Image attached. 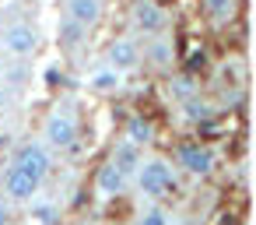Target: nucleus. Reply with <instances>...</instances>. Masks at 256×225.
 I'll return each instance as SVG.
<instances>
[{"mask_svg":"<svg viewBox=\"0 0 256 225\" xmlns=\"http://www.w3.org/2000/svg\"><path fill=\"white\" fill-rule=\"evenodd\" d=\"M134 179H137V186H140V193L148 200H162L165 193L176 190V172H172V165L165 158H144L137 165Z\"/></svg>","mask_w":256,"mask_h":225,"instance_id":"f257e3e1","label":"nucleus"},{"mask_svg":"<svg viewBox=\"0 0 256 225\" xmlns=\"http://www.w3.org/2000/svg\"><path fill=\"white\" fill-rule=\"evenodd\" d=\"M78 116L74 113H67V109H56V113H50L46 116V123H42V144L50 148V151H67L74 141H78Z\"/></svg>","mask_w":256,"mask_h":225,"instance_id":"f03ea898","label":"nucleus"},{"mask_svg":"<svg viewBox=\"0 0 256 225\" xmlns=\"http://www.w3.org/2000/svg\"><path fill=\"white\" fill-rule=\"evenodd\" d=\"M130 25L140 36H158V32L168 29V15L158 0H134L130 4Z\"/></svg>","mask_w":256,"mask_h":225,"instance_id":"7ed1b4c3","label":"nucleus"},{"mask_svg":"<svg viewBox=\"0 0 256 225\" xmlns=\"http://www.w3.org/2000/svg\"><path fill=\"white\" fill-rule=\"evenodd\" d=\"M4 50L11 57H32L39 50V29L32 22H11L4 29Z\"/></svg>","mask_w":256,"mask_h":225,"instance_id":"20e7f679","label":"nucleus"},{"mask_svg":"<svg viewBox=\"0 0 256 225\" xmlns=\"http://www.w3.org/2000/svg\"><path fill=\"white\" fill-rule=\"evenodd\" d=\"M18 169H25V172H32L36 179H46V172H50V165H53V158H50V148L42 144V141H25L18 151H14V158H11Z\"/></svg>","mask_w":256,"mask_h":225,"instance_id":"39448f33","label":"nucleus"},{"mask_svg":"<svg viewBox=\"0 0 256 225\" xmlns=\"http://www.w3.org/2000/svg\"><path fill=\"white\" fill-rule=\"evenodd\" d=\"M39 186H42V179H36L32 172L18 169L14 162L8 165V172H4V193H8V200L25 204L28 197H36V193H39Z\"/></svg>","mask_w":256,"mask_h":225,"instance_id":"423d86ee","label":"nucleus"},{"mask_svg":"<svg viewBox=\"0 0 256 225\" xmlns=\"http://www.w3.org/2000/svg\"><path fill=\"white\" fill-rule=\"evenodd\" d=\"M106 64L116 67L120 74L137 71V67H140V43H137V39H116V43H109V50H106Z\"/></svg>","mask_w":256,"mask_h":225,"instance_id":"0eeeda50","label":"nucleus"},{"mask_svg":"<svg viewBox=\"0 0 256 225\" xmlns=\"http://www.w3.org/2000/svg\"><path fill=\"white\" fill-rule=\"evenodd\" d=\"M176 165L186 169L190 176H210V169H214V151L204 148V144H182V148L176 151Z\"/></svg>","mask_w":256,"mask_h":225,"instance_id":"6e6552de","label":"nucleus"},{"mask_svg":"<svg viewBox=\"0 0 256 225\" xmlns=\"http://www.w3.org/2000/svg\"><path fill=\"white\" fill-rule=\"evenodd\" d=\"M126 183H130V176H126L116 162H106V165H98V172H95V193H98L102 200L120 197V193L126 190Z\"/></svg>","mask_w":256,"mask_h":225,"instance_id":"1a4fd4ad","label":"nucleus"},{"mask_svg":"<svg viewBox=\"0 0 256 225\" xmlns=\"http://www.w3.org/2000/svg\"><path fill=\"white\" fill-rule=\"evenodd\" d=\"M140 60H148V64H151V67H158V71H168V67H172V60H176V46H172V39H168L165 32L148 36V46L140 50Z\"/></svg>","mask_w":256,"mask_h":225,"instance_id":"9d476101","label":"nucleus"},{"mask_svg":"<svg viewBox=\"0 0 256 225\" xmlns=\"http://www.w3.org/2000/svg\"><path fill=\"white\" fill-rule=\"evenodd\" d=\"M84 88L95 92V95H116V92L123 88V74H120L116 67L102 64V67H95V71L84 74Z\"/></svg>","mask_w":256,"mask_h":225,"instance_id":"9b49d317","label":"nucleus"},{"mask_svg":"<svg viewBox=\"0 0 256 225\" xmlns=\"http://www.w3.org/2000/svg\"><path fill=\"white\" fill-rule=\"evenodd\" d=\"M102 15H106V4H102V0H67V18H74V22L84 25V29L98 25Z\"/></svg>","mask_w":256,"mask_h":225,"instance_id":"f8f14e48","label":"nucleus"},{"mask_svg":"<svg viewBox=\"0 0 256 225\" xmlns=\"http://www.w3.org/2000/svg\"><path fill=\"white\" fill-rule=\"evenodd\" d=\"M109 162H116L126 176H134V172H137V165L144 162V148H140V144H134L130 137H123V141H116V148H112Z\"/></svg>","mask_w":256,"mask_h":225,"instance_id":"ddd939ff","label":"nucleus"},{"mask_svg":"<svg viewBox=\"0 0 256 225\" xmlns=\"http://www.w3.org/2000/svg\"><path fill=\"white\" fill-rule=\"evenodd\" d=\"M28 204V218L32 221H42V225H50V221H60V204L56 200H50V197H28L25 200Z\"/></svg>","mask_w":256,"mask_h":225,"instance_id":"4468645a","label":"nucleus"},{"mask_svg":"<svg viewBox=\"0 0 256 225\" xmlns=\"http://www.w3.org/2000/svg\"><path fill=\"white\" fill-rule=\"evenodd\" d=\"M123 137H130L134 144H140V148H144V144L154 137V123H151V120H144V116H130V123H126V134H123Z\"/></svg>","mask_w":256,"mask_h":225,"instance_id":"2eb2a0df","label":"nucleus"},{"mask_svg":"<svg viewBox=\"0 0 256 225\" xmlns=\"http://www.w3.org/2000/svg\"><path fill=\"white\" fill-rule=\"evenodd\" d=\"M168 95H172L176 102H182V99L196 95V81H193V78H186V74H179V78H172V81H168Z\"/></svg>","mask_w":256,"mask_h":225,"instance_id":"dca6fc26","label":"nucleus"},{"mask_svg":"<svg viewBox=\"0 0 256 225\" xmlns=\"http://www.w3.org/2000/svg\"><path fill=\"white\" fill-rule=\"evenodd\" d=\"M84 32H88V29H84V25H78L74 18H67V22L56 29V36H60V43H64V46H78Z\"/></svg>","mask_w":256,"mask_h":225,"instance_id":"f3484780","label":"nucleus"},{"mask_svg":"<svg viewBox=\"0 0 256 225\" xmlns=\"http://www.w3.org/2000/svg\"><path fill=\"white\" fill-rule=\"evenodd\" d=\"M182 116L193 120V123H196V120H207V116H210V106H207L204 99L190 95V99H182Z\"/></svg>","mask_w":256,"mask_h":225,"instance_id":"a211bd4d","label":"nucleus"},{"mask_svg":"<svg viewBox=\"0 0 256 225\" xmlns=\"http://www.w3.org/2000/svg\"><path fill=\"white\" fill-rule=\"evenodd\" d=\"M204 8L214 22H228L235 15V0H204Z\"/></svg>","mask_w":256,"mask_h":225,"instance_id":"6ab92c4d","label":"nucleus"},{"mask_svg":"<svg viewBox=\"0 0 256 225\" xmlns=\"http://www.w3.org/2000/svg\"><path fill=\"white\" fill-rule=\"evenodd\" d=\"M140 221H144V225H165V221H172V218H168V211H165L158 200H151V204L140 211Z\"/></svg>","mask_w":256,"mask_h":225,"instance_id":"aec40b11","label":"nucleus"},{"mask_svg":"<svg viewBox=\"0 0 256 225\" xmlns=\"http://www.w3.org/2000/svg\"><path fill=\"white\" fill-rule=\"evenodd\" d=\"M4 221H11V207H8L4 200H0V225H4Z\"/></svg>","mask_w":256,"mask_h":225,"instance_id":"412c9836","label":"nucleus"},{"mask_svg":"<svg viewBox=\"0 0 256 225\" xmlns=\"http://www.w3.org/2000/svg\"><path fill=\"white\" fill-rule=\"evenodd\" d=\"M8 102H11V92H8V88H4V85H0V109H4V106H8Z\"/></svg>","mask_w":256,"mask_h":225,"instance_id":"4be33fe9","label":"nucleus"}]
</instances>
